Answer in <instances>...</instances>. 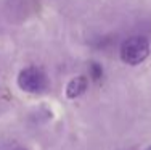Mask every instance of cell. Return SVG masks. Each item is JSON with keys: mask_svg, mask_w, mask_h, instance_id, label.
I'll list each match as a JSON object with an SVG mask.
<instances>
[{"mask_svg": "<svg viewBox=\"0 0 151 150\" xmlns=\"http://www.w3.org/2000/svg\"><path fill=\"white\" fill-rule=\"evenodd\" d=\"M87 86H88V81H87L85 76L74 78V79L69 81V84H68V87H66V95L69 99L79 97V95H82L85 91H87Z\"/></svg>", "mask_w": 151, "mask_h": 150, "instance_id": "3", "label": "cell"}, {"mask_svg": "<svg viewBox=\"0 0 151 150\" xmlns=\"http://www.w3.org/2000/svg\"><path fill=\"white\" fill-rule=\"evenodd\" d=\"M16 150H26V149H16Z\"/></svg>", "mask_w": 151, "mask_h": 150, "instance_id": "5", "label": "cell"}, {"mask_svg": "<svg viewBox=\"0 0 151 150\" xmlns=\"http://www.w3.org/2000/svg\"><path fill=\"white\" fill-rule=\"evenodd\" d=\"M88 71H90V78L93 81H98L100 78L103 76V70H101V66H100L98 63H90Z\"/></svg>", "mask_w": 151, "mask_h": 150, "instance_id": "4", "label": "cell"}, {"mask_svg": "<svg viewBox=\"0 0 151 150\" xmlns=\"http://www.w3.org/2000/svg\"><path fill=\"white\" fill-rule=\"evenodd\" d=\"M150 55V42L143 36H132L121 45V58L127 65H140Z\"/></svg>", "mask_w": 151, "mask_h": 150, "instance_id": "1", "label": "cell"}, {"mask_svg": "<svg viewBox=\"0 0 151 150\" xmlns=\"http://www.w3.org/2000/svg\"><path fill=\"white\" fill-rule=\"evenodd\" d=\"M47 74L40 68L29 66L24 68L18 76V86L23 89L24 92H31V94H37V92L45 91L47 87Z\"/></svg>", "mask_w": 151, "mask_h": 150, "instance_id": "2", "label": "cell"}, {"mask_svg": "<svg viewBox=\"0 0 151 150\" xmlns=\"http://www.w3.org/2000/svg\"><path fill=\"white\" fill-rule=\"evenodd\" d=\"M146 150H151V145H150V147H148V149H146Z\"/></svg>", "mask_w": 151, "mask_h": 150, "instance_id": "6", "label": "cell"}]
</instances>
